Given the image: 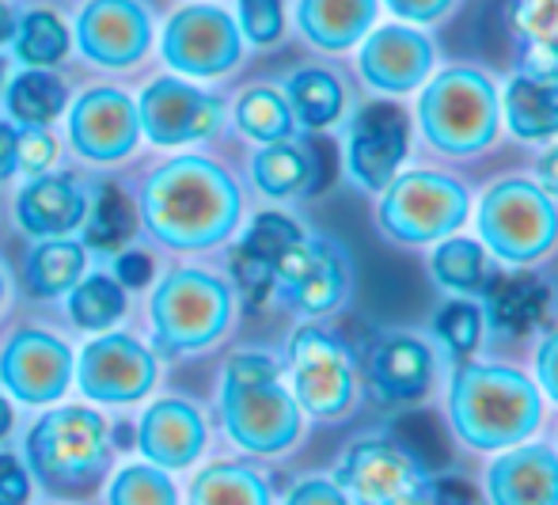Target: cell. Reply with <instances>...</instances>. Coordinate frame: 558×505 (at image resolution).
I'll use <instances>...</instances> for the list:
<instances>
[{
    "instance_id": "obj_29",
    "label": "cell",
    "mask_w": 558,
    "mask_h": 505,
    "mask_svg": "<svg viewBox=\"0 0 558 505\" xmlns=\"http://www.w3.org/2000/svg\"><path fill=\"white\" fill-rule=\"evenodd\" d=\"M429 278L448 297H483L494 278V258L478 236H445L429 251Z\"/></svg>"
},
{
    "instance_id": "obj_48",
    "label": "cell",
    "mask_w": 558,
    "mask_h": 505,
    "mask_svg": "<svg viewBox=\"0 0 558 505\" xmlns=\"http://www.w3.org/2000/svg\"><path fill=\"white\" fill-rule=\"evenodd\" d=\"M156 278V263L145 251H122L114 258V281L122 289H145Z\"/></svg>"
},
{
    "instance_id": "obj_3",
    "label": "cell",
    "mask_w": 558,
    "mask_h": 505,
    "mask_svg": "<svg viewBox=\"0 0 558 505\" xmlns=\"http://www.w3.org/2000/svg\"><path fill=\"white\" fill-rule=\"evenodd\" d=\"M221 425L251 456H281L304 437V410L266 350H235L221 369Z\"/></svg>"
},
{
    "instance_id": "obj_25",
    "label": "cell",
    "mask_w": 558,
    "mask_h": 505,
    "mask_svg": "<svg viewBox=\"0 0 558 505\" xmlns=\"http://www.w3.org/2000/svg\"><path fill=\"white\" fill-rule=\"evenodd\" d=\"M319 160L304 141L286 137L251 153V187L266 202H301L316 191Z\"/></svg>"
},
{
    "instance_id": "obj_24",
    "label": "cell",
    "mask_w": 558,
    "mask_h": 505,
    "mask_svg": "<svg viewBox=\"0 0 558 505\" xmlns=\"http://www.w3.org/2000/svg\"><path fill=\"white\" fill-rule=\"evenodd\" d=\"M293 23L319 53H350L380 23V0H296Z\"/></svg>"
},
{
    "instance_id": "obj_19",
    "label": "cell",
    "mask_w": 558,
    "mask_h": 505,
    "mask_svg": "<svg viewBox=\"0 0 558 505\" xmlns=\"http://www.w3.org/2000/svg\"><path fill=\"white\" fill-rule=\"evenodd\" d=\"M76 46L99 69H133L153 46V8L145 0H88L76 15Z\"/></svg>"
},
{
    "instance_id": "obj_31",
    "label": "cell",
    "mask_w": 558,
    "mask_h": 505,
    "mask_svg": "<svg viewBox=\"0 0 558 505\" xmlns=\"http://www.w3.org/2000/svg\"><path fill=\"white\" fill-rule=\"evenodd\" d=\"M486 312L478 297H448L434 308L429 315V342L437 346V353H445V361L460 365V361L478 358L486 338Z\"/></svg>"
},
{
    "instance_id": "obj_11",
    "label": "cell",
    "mask_w": 558,
    "mask_h": 505,
    "mask_svg": "<svg viewBox=\"0 0 558 505\" xmlns=\"http://www.w3.org/2000/svg\"><path fill=\"white\" fill-rule=\"evenodd\" d=\"M160 58L183 81H225L247 58L235 15L221 4H186L171 12L160 35Z\"/></svg>"
},
{
    "instance_id": "obj_36",
    "label": "cell",
    "mask_w": 558,
    "mask_h": 505,
    "mask_svg": "<svg viewBox=\"0 0 558 505\" xmlns=\"http://www.w3.org/2000/svg\"><path fill=\"white\" fill-rule=\"evenodd\" d=\"M81 228H84V248H96V251L125 248V240L137 228V217H133V205L125 199L122 187L99 183L88 194V213H84Z\"/></svg>"
},
{
    "instance_id": "obj_28",
    "label": "cell",
    "mask_w": 558,
    "mask_h": 505,
    "mask_svg": "<svg viewBox=\"0 0 558 505\" xmlns=\"http://www.w3.org/2000/svg\"><path fill=\"white\" fill-rule=\"evenodd\" d=\"M501 130L521 145L558 141V84L513 73L501 84Z\"/></svg>"
},
{
    "instance_id": "obj_45",
    "label": "cell",
    "mask_w": 558,
    "mask_h": 505,
    "mask_svg": "<svg viewBox=\"0 0 558 505\" xmlns=\"http://www.w3.org/2000/svg\"><path fill=\"white\" fill-rule=\"evenodd\" d=\"M31 502V471L20 456L0 453V505H27Z\"/></svg>"
},
{
    "instance_id": "obj_44",
    "label": "cell",
    "mask_w": 558,
    "mask_h": 505,
    "mask_svg": "<svg viewBox=\"0 0 558 505\" xmlns=\"http://www.w3.org/2000/svg\"><path fill=\"white\" fill-rule=\"evenodd\" d=\"M281 505H353L350 494L335 483L331 476H304L293 483Z\"/></svg>"
},
{
    "instance_id": "obj_6",
    "label": "cell",
    "mask_w": 558,
    "mask_h": 505,
    "mask_svg": "<svg viewBox=\"0 0 558 505\" xmlns=\"http://www.w3.org/2000/svg\"><path fill=\"white\" fill-rule=\"evenodd\" d=\"M111 460V425L96 407H53L23 437V464L50 494H88Z\"/></svg>"
},
{
    "instance_id": "obj_26",
    "label": "cell",
    "mask_w": 558,
    "mask_h": 505,
    "mask_svg": "<svg viewBox=\"0 0 558 505\" xmlns=\"http://www.w3.org/2000/svg\"><path fill=\"white\" fill-rule=\"evenodd\" d=\"M281 96H286L289 110H293L296 125L312 133L335 130L350 115V88L345 76L335 73L331 65H296L293 73L281 81Z\"/></svg>"
},
{
    "instance_id": "obj_39",
    "label": "cell",
    "mask_w": 558,
    "mask_h": 505,
    "mask_svg": "<svg viewBox=\"0 0 558 505\" xmlns=\"http://www.w3.org/2000/svg\"><path fill=\"white\" fill-rule=\"evenodd\" d=\"M304 232H308V228L296 217H289V213H281V209H266V213H258L247 225V232L240 236V248L247 251V255L263 258V263L278 266V258L286 255Z\"/></svg>"
},
{
    "instance_id": "obj_22",
    "label": "cell",
    "mask_w": 558,
    "mask_h": 505,
    "mask_svg": "<svg viewBox=\"0 0 558 505\" xmlns=\"http://www.w3.org/2000/svg\"><path fill=\"white\" fill-rule=\"evenodd\" d=\"M490 505H558V448L529 437L494 453L486 468Z\"/></svg>"
},
{
    "instance_id": "obj_10",
    "label": "cell",
    "mask_w": 558,
    "mask_h": 505,
    "mask_svg": "<svg viewBox=\"0 0 558 505\" xmlns=\"http://www.w3.org/2000/svg\"><path fill=\"white\" fill-rule=\"evenodd\" d=\"M414 148V118L391 99L361 103L345 115L342 133V164L345 179L361 194H380L399 171L407 168Z\"/></svg>"
},
{
    "instance_id": "obj_2",
    "label": "cell",
    "mask_w": 558,
    "mask_h": 505,
    "mask_svg": "<svg viewBox=\"0 0 558 505\" xmlns=\"http://www.w3.org/2000/svg\"><path fill=\"white\" fill-rule=\"evenodd\" d=\"M448 425L471 453H501L536 437L544 392L524 369L506 361H460L448 376Z\"/></svg>"
},
{
    "instance_id": "obj_46",
    "label": "cell",
    "mask_w": 558,
    "mask_h": 505,
    "mask_svg": "<svg viewBox=\"0 0 558 505\" xmlns=\"http://www.w3.org/2000/svg\"><path fill=\"white\" fill-rule=\"evenodd\" d=\"M513 73H524L532 81L558 84V46H532L521 43V58H517Z\"/></svg>"
},
{
    "instance_id": "obj_1",
    "label": "cell",
    "mask_w": 558,
    "mask_h": 505,
    "mask_svg": "<svg viewBox=\"0 0 558 505\" xmlns=\"http://www.w3.org/2000/svg\"><path fill=\"white\" fill-rule=\"evenodd\" d=\"M141 225L171 251H209L235 236L243 191L232 171L209 156H175L141 183Z\"/></svg>"
},
{
    "instance_id": "obj_35",
    "label": "cell",
    "mask_w": 558,
    "mask_h": 505,
    "mask_svg": "<svg viewBox=\"0 0 558 505\" xmlns=\"http://www.w3.org/2000/svg\"><path fill=\"white\" fill-rule=\"evenodd\" d=\"M69 46H73L69 23L53 8H27L23 15H15L12 50L23 61V69L58 65V61L69 58Z\"/></svg>"
},
{
    "instance_id": "obj_53",
    "label": "cell",
    "mask_w": 558,
    "mask_h": 505,
    "mask_svg": "<svg viewBox=\"0 0 558 505\" xmlns=\"http://www.w3.org/2000/svg\"><path fill=\"white\" fill-rule=\"evenodd\" d=\"M12 425H15V410H12V404H8L4 392H0V441L12 433Z\"/></svg>"
},
{
    "instance_id": "obj_43",
    "label": "cell",
    "mask_w": 558,
    "mask_h": 505,
    "mask_svg": "<svg viewBox=\"0 0 558 505\" xmlns=\"http://www.w3.org/2000/svg\"><path fill=\"white\" fill-rule=\"evenodd\" d=\"M463 0H380V8L399 23H414V27H437L460 8Z\"/></svg>"
},
{
    "instance_id": "obj_27",
    "label": "cell",
    "mask_w": 558,
    "mask_h": 505,
    "mask_svg": "<svg viewBox=\"0 0 558 505\" xmlns=\"http://www.w3.org/2000/svg\"><path fill=\"white\" fill-rule=\"evenodd\" d=\"M486 327L509 330V335H529L544 323L551 304V286L536 274V266H509L506 278L486 281L483 289Z\"/></svg>"
},
{
    "instance_id": "obj_33",
    "label": "cell",
    "mask_w": 558,
    "mask_h": 505,
    "mask_svg": "<svg viewBox=\"0 0 558 505\" xmlns=\"http://www.w3.org/2000/svg\"><path fill=\"white\" fill-rule=\"evenodd\" d=\"M69 88L50 69H23L8 81L4 110L15 125H50L65 115Z\"/></svg>"
},
{
    "instance_id": "obj_9",
    "label": "cell",
    "mask_w": 558,
    "mask_h": 505,
    "mask_svg": "<svg viewBox=\"0 0 558 505\" xmlns=\"http://www.w3.org/2000/svg\"><path fill=\"white\" fill-rule=\"evenodd\" d=\"M289 392L301 404L304 418L316 422H342L361 396L357 358L331 327L308 320L293 330L286 350Z\"/></svg>"
},
{
    "instance_id": "obj_12",
    "label": "cell",
    "mask_w": 558,
    "mask_h": 505,
    "mask_svg": "<svg viewBox=\"0 0 558 505\" xmlns=\"http://www.w3.org/2000/svg\"><path fill=\"white\" fill-rule=\"evenodd\" d=\"M353 293V263L335 236L304 232L274 266V297L304 320H324Z\"/></svg>"
},
{
    "instance_id": "obj_50",
    "label": "cell",
    "mask_w": 558,
    "mask_h": 505,
    "mask_svg": "<svg viewBox=\"0 0 558 505\" xmlns=\"http://www.w3.org/2000/svg\"><path fill=\"white\" fill-rule=\"evenodd\" d=\"M384 505H445V494H441V479H422V483H414L411 491L396 494L391 502Z\"/></svg>"
},
{
    "instance_id": "obj_4",
    "label": "cell",
    "mask_w": 558,
    "mask_h": 505,
    "mask_svg": "<svg viewBox=\"0 0 558 505\" xmlns=\"http://www.w3.org/2000/svg\"><path fill=\"white\" fill-rule=\"evenodd\" d=\"M414 130L422 145L448 160H475L501 137V84L483 65L434 69L418 88Z\"/></svg>"
},
{
    "instance_id": "obj_32",
    "label": "cell",
    "mask_w": 558,
    "mask_h": 505,
    "mask_svg": "<svg viewBox=\"0 0 558 505\" xmlns=\"http://www.w3.org/2000/svg\"><path fill=\"white\" fill-rule=\"evenodd\" d=\"M191 505H274V491L251 464L217 460L194 476Z\"/></svg>"
},
{
    "instance_id": "obj_54",
    "label": "cell",
    "mask_w": 558,
    "mask_h": 505,
    "mask_svg": "<svg viewBox=\"0 0 558 505\" xmlns=\"http://www.w3.org/2000/svg\"><path fill=\"white\" fill-rule=\"evenodd\" d=\"M4 301H8V278H4V270H0V312H4Z\"/></svg>"
},
{
    "instance_id": "obj_17",
    "label": "cell",
    "mask_w": 558,
    "mask_h": 505,
    "mask_svg": "<svg viewBox=\"0 0 558 505\" xmlns=\"http://www.w3.org/2000/svg\"><path fill=\"white\" fill-rule=\"evenodd\" d=\"M331 479L350 494L353 505H384L396 494L411 491L414 483H422L426 468L403 441L368 433V437H357L345 445Z\"/></svg>"
},
{
    "instance_id": "obj_15",
    "label": "cell",
    "mask_w": 558,
    "mask_h": 505,
    "mask_svg": "<svg viewBox=\"0 0 558 505\" xmlns=\"http://www.w3.org/2000/svg\"><path fill=\"white\" fill-rule=\"evenodd\" d=\"M137 118L141 137L160 148H183L221 133L225 103L198 84H186L183 76H156L141 92Z\"/></svg>"
},
{
    "instance_id": "obj_13",
    "label": "cell",
    "mask_w": 558,
    "mask_h": 505,
    "mask_svg": "<svg viewBox=\"0 0 558 505\" xmlns=\"http://www.w3.org/2000/svg\"><path fill=\"white\" fill-rule=\"evenodd\" d=\"M357 76L368 92L384 99L414 96L437 69V43L426 27L414 23H376L357 46H353Z\"/></svg>"
},
{
    "instance_id": "obj_38",
    "label": "cell",
    "mask_w": 558,
    "mask_h": 505,
    "mask_svg": "<svg viewBox=\"0 0 558 505\" xmlns=\"http://www.w3.org/2000/svg\"><path fill=\"white\" fill-rule=\"evenodd\" d=\"M107 505H179V486L156 464H125L107 483Z\"/></svg>"
},
{
    "instance_id": "obj_55",
    "label": "cell",
    "mask_w": 558,
    "mask_h": 505,
    "mask_svg": "<svg viewBox=\"0 0 558 505\" xmlns=\"http://www.w3.org/2000/svg\"><path fill=\"white\" fill-rule=\"evenodd\" d=\"M0 81H4V61H0Z\"/></svg>"
},
{
    "instance_id": "obj_52",
    "label": "cell",
    "mask_w": 558,
    "mask_h": 505,
    "mask_svg": "<svg viewBox=\"0 0 558 505\" xmlns=\"http://www.w3.org/2000/svg\"><path fill=\"white\" fill-rule=\"evenodd\" d=\"M12 35H15V15H12V8L0 4V50L12 43Z\"/></svg>"
},
{
    "instance_id": "obj_16",
    "label": "cell",
    "mask_w": 558,
    "mask_h": 505,
    "mask_svg": "<svg viewBox=\"0 0 558 505\" xmlns=\"http://www.w3.org/2000/svg\"><path fill=\"white\" fill-rule=\"evenodd\" d=\"M73 350L65 338L46 327H15L0 346V384L12 399L27 407H50L73 384Z\"/></svg>"
},
{
    "instance_id": "obj_37",
    "label": "cell",
    "mask_w": 558,
    "mask_h": 505,
    "mask_svg": "<svg viewBox=\"0 0 558 505\" xmlns=\"http://www.w3.org/2000/svg\"><path fill=\"white\" fill-rule=\"evenodd\" d=\"M125 315V289L111 274H84L69 289V320L81 330H107Z\"/></svg>"
},
{
    "instance_id": "obj_5",
    "label": "cell",
    "mask_w": 558,
    "mask_h": 505,
    "mask_svg": "<svg viewBox=\"0 0 558 505\" xmlns=\"http://www.w3.org/2000/svg\"><path fill=\"white\" fill-rule=\"evenodd\" d=\"M235 289L206 266H175L148 297L156 358H191L217 346L232 330Z\"/></svg>"
},
{
    "instance_id": "obj_40",
    "label": "cell",
    "mask_w": 558,
    "mask_h": 505,
    "mask_svg": "<svg viewBox=\"0 0 558 505\" xmlns=\"http://www.w3.org/2000/svg\"><path fill=\"white\" fill-rule=\"evenodd\" d=\"M235 23L240 35L255 50H270L286 38V0H235Z\"/></svg>"
},
{
    "instance_id": "obj_41",
    "label": "cell",
    "mask_w": 558,
    "mask_h": 505,
    "mask_svg": "<svg viewBox=\"0 0 558 505\" xmlns=\"http://www.w3.org/2000/svg\"><path fill=\"white\" fill-rule=\"evenodd\" d=\"M506 23L517 46H558V0H509Z\"/></svg>"
},
{
    "instance_id": "obj_49",
    "label": "cell",
    "mask_w": 558,
    "mask_h": 505,
    "mask_svg": "<svg viewBox=\"0 0 558 505\" xmlns=\"http://www.w3.org/2000/svg\"><path fill=\"white\" fill-rule=\"evenodd\" d=\"M532 179H536L539 191H547L558 202V141H551V145L536 156V171H532Z\"/></svg>"
},
{
    "instance_id": "obj_47",
    "label": "cell",
    "mask_w": 558,
    "mask_h": 505,
    "mask_svg": "<svg viewBox=\"0 0 558 505\" xmlns=\"http://www.w3.org/2000/svg\"><path fill=\"white\" fill-rule=\"evenodd\" d=\"M532 381L539 384L544 399H551V404L558 407V327H551L544 338H539V346H536V376H532Z\"/></svg>"
},
{
    "instance_id": "obj_7",
    "label": "cell",
    "mask_w": 558,
    "mask_h": 505,
    "mask_svg": "<svg viewBox=\"0 0 558 505\" xmlns=\"http://www.w3.org/2000/svg\"><path fill=\"white\" fill-rule=\"evenodd\" d=\"M471 213L483 248L506 266H539L558 248V202L532 176L494 179Z\"/></svg>"
},
{
    "instance_id": "obj_34",
    "label": "cell",
    "mask_w": 558,
    "mask_h": 505,
    "mask_svg": "<svg viewBox=\"0 0 558 505\" xmlns=\"http://www.w3.org/2000/svg\"><path fill=\"white\" fill-rule=\"evenodd\" d=\"M232 122L255 145L296 137V130H301L278 84H251L247 92H240V99L232 107Z\"/></svg>"
},
{
    "instance_id": "obj_8",
    "label": "cell",
    "mask_w": 558,
    "mask_h": 505,
    "mask_svg": "<svg viewBox=\"0 0 558 505\" xmlns=\"http://www.w3.org/2000/svg\"><path fill=\"white\" fill-rule=\"evenodd\" d=\"M471 209V187L437 168H403L376 194V225L403 248H434L468 225Z\"/></svg>"
},
{
    "instance_id": "obj_51",
    "label": "cell",
    "mask_w": 558,
    "mask_h": 505,
    "mask_svg": "<svg viewBox=\"0 0 558 505\" xmlns=\"http://www.w3.org/2000/svg\"><path fill=\"white\" fill-rule=\"evenodd\" d=\"M15 141H20V130L12 122H0V179L15 171Z\"/></svg>"
},
{
    "instance_id": "obj_20",
    "label": "cell",
    "mask_w": 558,
    "mask_h": 505,
    "mask_svg": "<svg viewBox=\"0 0 558 505\" xmlns=\"http://www.w3.org/2000/svg\"><path fill=\"white\" fill-rule=\"evenodd\" d=\"M441 376V353L414 330H391L373 342L365 358V381L380 404H422Z\"/></svg>"
},
{
    "instance_id": "obj_42",
    "label": "cell",
    "mask_w": 558,
    "mask_h": 505,
    "mask_svg": "<svg viewBox=\"0 0 558 505\" xmlns=\"http://www.w3.org/2000/svg\"><path fill=\"white\" fill-rule=\"evenodd\" d=\"M58 160V137L46 125H20V141H15V171L23 176H46Z\"/></svg>"
},
{
    "instance_id": "obj_30",
    "label": "cell",
    "mask_w": 558,
    "mask_h": 505,
    "mask_svg": "<svg viewBox=\"0 0 558 505\" xmlns=\"http://www.w3.org/2000/svg\"><path fill=\"white\" fill-rule=\"evenodd\" d=\"M84 274H88V248L69 236H53L31 248L23 263V286L38 301H53V297H65Z\"/></svg>"
},
{
    "instance_id": "obj_18",
    "label": "cell",
    "mask_w": 558,
    "mask_h": 505,
    "mask_svg": "<svg viewBox=\"0 0 558 505\" xmlns=\"http://www.w3.org/2000/svg\"><path fill=\"white\" fill-rule=\"evenodd\" d=\"M141 141L137 99L114 84H96L69 107V148L88 164H118Z\"/></svg>"
},
{
    "instance_id": "obj_21",
    "label": "cell",
    "mask_w": 558,
    "mask_h": 505,
    "mask_svg": "<svg viewBox=\"0 0 558 505\" xmlns=\"http://www.w3.org/2000/svg\"><path fill=\"white\" fill-rule=\"evenodd\" d=\"M209 445V425L191 399H156L137 418V453L163 471H186Z\"/></svg>"
},
{
    "instance_id": "obj_23",
    "label": "cell",
    "mask_w": 558,
    "mask_h": 505,
    "mask_svg": "<svg viewBox=\"0 0 558 505\" xmlns=\"http://www.w3.org/2000/svg\"><path fill=\"white\" fill-rule=\"evenodd\" d=\"M88 191L73 176H35L15 194V225L35 240L69 236L84 225Z\"/></svg>"
},
{
    "instance_id": "obj_14",
    "label": "cell",
    "mask_w": 558,
    "mask_h": 505,
    "mask_svg": "<svg viewBox=\"0 0 558 505\" xmlns=\"http://www.w3.org/2000/svg\"><path fill=\"white\" fill-rule=\"evenodd\" d=\"M160 361L153 346L125 330H99L81 353H76L73 381L92 404L104 407H125L145 399L156 388Z\"/></svg>"
}]
</instances>
